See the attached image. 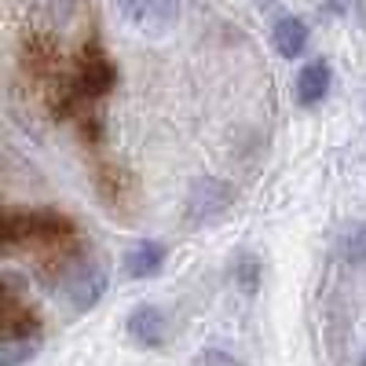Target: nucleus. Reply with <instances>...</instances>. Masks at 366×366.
I'll use <instances>...</instances> for the list:
<instances>
[{"mask_svg":"<svg viewBox=\"0 0 366 366\" xmlns=\"http://www.w3.org/2000/svg\"><path fill=\"white\" fill-rule=\"evenodd\" d=\"M74 220L63 217L55 209H34V212H8L4 220V238H8V249H15L19 242H70Z\"/></svg>","mask_w":366,"mask_h":366,"instance_id":"nucleus-1","label":"nucleus"},{"mask_svg":"<svg viewBox=\"0 0 366 366\" xmlns=\"http://www.w3.org/2000/svg\"><path fill=\"white\" fill-rule=\"evenodd\" d=\"M114 84H117V70L110 63V55L99 44H88L81 51V63H77V74H74V99L92 107L96 99H103Z\"/></svg>","mask_w":366,"mask_h":366,"instance_id":"nucleus-2","label":"nucleus"},{"mask_svg":"<svg viewBox=\"0 0 366 366\" xmlns=\"http://www.w3.org/2000/svg\"><path fill=\"white\" fill-rule=\"evenodd\" d=\"M107 286H110V274L99 260H77L63 274V297L77 315L96 308V304L103 300V293H107Z\"/></svg>","mask_w":366,"mask_h":366,"instance_id":"nucleus-3","label":"nucleus"},{"mask_svg":"<svg viewBox=\"0 0 366 366\" xmlns=\"http://www.w3.org/2000/svg\"><path fill=\"white\" fill-rule=\"evenodd\" d=\"M227 205H231V187L220 183V179H212V176H205V179L194 183L191 194H187V224L191 227H205L217 217H224Z\"/></svg>","mask_w":366,"mask_h":366,"instance_id":"nucleus-4","label":"nucleus"},{"mask_svg":"<svg viewBox=\"0 0 366 366\" xmlns=\"http://www.w3.org/2000/svg\"><path fill=\"white\" fill-rule=\"evenodd\" d=\"M125 333L132 345H139L147 352H158L169 341V319L158 304H136L125 319Z\"/></svg>","mask_w":366,"mask_h":366,"instance_id":"nucleus-5","label":"nucleus"},{"mask_svg":"<svg viewBox=\"0 0 366 366\" xmlns=\"http://www.w3.org/2000/svg\"><path fill=\"white\" fill-rule=\"evenodd\" d=\"M114 4L125 11V19H132L136 26L150 29V34H162L179 19L183 0H114Z\"/></svg>","mask_w":366,"mask_h":366,"instance_id":"nucleus-6","label":"nucleus"},{"mask_svg":"<svg viewBox=\"0 0 366 366\" xmlns=\"http://www.w3.org/2000/svg\"><path fill=\"white\" fill-rule=\"evenodd\" d=\"M330 88H333V66H330V59L319 55L300 66V74L293 81V99L300 107H319V103H326Z\"/></svg>","mask_w":366,"mask_h":366,"instance_id":"nucleus-7","label":"nucleus"},{"mask_svg":"<svg viewBox=\"0 0 366 366\" xmlns=\"http://www.w3.org/2000/svg\"><path fill=\"white\" fill-rule=\"evenodd\" d=\"M165 260H169L165 242H158V238H139L136 246L125 253L121 267H125V274H129V279H136V282H147V279H158V274L165 271Z\"/></svg>","mask_w":366,"mask_h":366,"instance_id":"nucleus-8","label":"nucleus"},{"mask_svg":"<svg viewBox=\"0 0 366 366\" xmlns=\"http://www.w3.org/2000/svg\"><path fill=\"white\" fill-rule=\"evenodd\" d=\"M308 41H312V29H308V22H304L300 15H282L279 22H274V29H271L274 51H279L282 59H290V63L308 51Z\"/></svg>","mask_w":366,"mask_h":366,"instance_id":"nucleus-9","label":"nucleus"},{"mask_svg":"<svg viewBox=\"0 0 366 366\" xmlns=\"http://www.w3.org/2000/svg\"><path fill=\"white\" fill-rule=\"evenodd\" d=\"M37 352H41V337H29V333H22V337H4L0 341V366H26Z\"/></svg>","mask_w":366,"mask_h":366,"instance_id":"nucleus-10","label":"nucleus"},{"mask_svg":"<svg viewBox=\"0 0 366 366\" xmlns=\"http://www.w3.org/2000/svg\"><path fill=\"white\" fill-rule=\"evenodd\" d=\"M345 257H348L352 264H366V227L348 231V238H345Z\"/></svg>","mask_w":366,"mask_h":366,"instance_id":"nucleus-11","label":"nucleus"},{"mask_svg":"<svg viewBox=\"0 0 366 366\" xmlns=\"http://www.w3.org/2000/svg\"><path fill=\"white\" fill-rule=\"evenodd\" d=\"M253 4H257V8H267V4H271V0H253Z\"/></svg>","mask_w":366,"mask_h":366,"instance_id":"nucleus-12","label":"nucleus"},{"mask_svg":"<svg viewBox=\"0 0 366 366\" xmlns=\"http://www.w3.org/2000/svg\"><path fill=\"white\" fill-rule=\"evenodd\" d=\"M359 366H366V352H362V359H359Z\"/></svg>","mask_w":366,"mask_h":366,"instance_id":"nucleus-13","label":"nucleus"}]
</instances>
